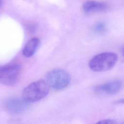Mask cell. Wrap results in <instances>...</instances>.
I'll list each match as a JSON object with an SVG mask.
<instances>
[{"mask_svg":"<svg viewBox=\"0 0 124 124\" xmlns=\"http://www.w3.org/2000/svg\"><path fill=\"white\" fill-rule=\"evenodd\" d=\"M120 124H124V123H121Z\"/></svg>","mask_w":124,"mask_h":124,"instance_id":"obj_14","label":"cell"},{"mask_svg":"<svg viewBox=\"0 0 124 124\" xmlns=\"http://www.w3.org/2000/svg\"><path fill=\"white\" fill-rule=\"evenodd\" d=\"M108 5L104 2L96 0H87L82 5V9L86 14H94L107 12Z\"/></svg>","mask_w":124,"mask_h":124,"instance_id":"obj_7","label":"cell"},{"mask_svg":"<svg viewBox=\"0 0 124 124\" xmlns=\"http://www.w3.org/2000/svg\"><path fill=\"white\" fill-rule=\"evenodd\" d=\"M21 66L17 63H11L0 66V83L6 86L15 85L20 77Z\"/></svg>","mask_w":124,"mask_h":124,"instance_id":"obj_4","label":"cell"},{"mask_svg":"<svg viewBox=\"0 0 124 124\" xmlns=\"http://www.w3.org/2000/svg\"><path fill=\"white\" fill-rule=\"evenodd\" d=\"M40 44V41L39 38L34 37L31 39L27 42L23 49V55L26 57L32 56L36 51Z\"/></svg>","mask_w":124,"mask_h":124,"instance_id":"obj_8","label":"cell"},{"mask_svg":"<svg viewBox=\"0 0 124 124\" xmlns=\"http://www.w3.org/2000/svg\"><path fill=\"white\" fill-rule=\"evenodd\" d=\"M49 88L45 80H38L31 83L23 89L22 98L28 103L36 102L48 94Z\"/></svg>","mask_w":124,"mask_h":124,"instance_id":"obj_1","label":"cell"},{"mask_svg":"<svg viewBox=\"0 0 124 124\" xmlns=\"http://www.w3.org/2000/svg\"><path fill=\"white\" fill-rule=\"evenodd\" d=\"M114 103L115 104H124V98L114 101Z\"/></svg>","mask_w":124,"mask_h":124,"instance_id":"obj_11","label":"cell"},{"mask_svg":"<svg viewBox=\"0 0 124 124\" xmlns=\"http://www.w3.org/2000/svg\"><path fill=\"white\" fill-rule=\"evenodd\" d=\"M122 52H123V56H124V47L123 48V51H122Z\"/></svg>","mask_w":124,"mask_h":124,"instance_id":"obj_13","label":"cell"},{"mask_svg":"<svg viewBox=\"0 0 124 124\" xmlns=\"http://www.w3.org/2000/svg\"><path fill=\"white\" fill-rule=\"evenodd\" d=\"M118 61V55L112 52H105L94 56L89 62V67L94 72H104L112 69Z\"/></svg>","mask_w":124,"mask_h":124,"instance_id":"obj_2","label":"cell"},{"mask_svg":"<svg viewBox=\"0 0 124 124\" xmlns=\"http://www.w3.org/2000/svg\"><path fill=\"white\" fill-rule=\"evenodd\" d=\"M94 124H116V121L112 119H106L100 120Z\"/></svg>","mask_w":124,"mask_h":124,"instance_id":"obj_10","label":"cell"},{"mask_svg":"<svg viewBox=\"0 0 124 124\" xmlns=\"http://www.w3.org/2000/svg\"><path fill=\"white\" fill-rule=\"evenodd\" d=\"M93 30L97 34H103L107 31V26L103 22H98L93 26Z\"/></svg>","mask_w":124,"mask_h":124,"instance_id":"obj_9","label":"cell"},{"mask_svg":"<svg viewBox=\"0 0 124 124\" xmlns=\"http://www.w3.org/2000/svg\"><path fill=\"white\" fill-rule=\"evenodd\" d=\"M28 103L23 98L13 97L7 99L4 103V108L6 110L12 114H17L23 112L27 107Z\"/></svg>","mask_w":124,"mask_h":124,"instance_id":"obj_6","label":"cell"},{"mask_svg":"<svg viewBox=\"0 0 124 124\" xmlns=\"http://www.w3.org/2000/svg\"><path fill=\"white\" fill-rule=\"evenodd\" d=\"M2 4V0H0V8L1 7Z\"/></svg>","mask_w":124,"mask_h":124,"instance_id":"obj_12","label":"cell"},{"mask_svg":"<svg viewBox=\"0 0 124 124\" xmlns=\"http://www.w3.org/2000/svg\"><path fill=\"white\" fill-rule=\"evenodd\" d=\"M71 78L66 71L56 69L49 71L46 77V81L48 86L55 90H62L70 84Z\"/></svg>","mask_w":124,"mask_h":124,"instance_id":"obj_3","label":"cell"},{"mask_svg":"<svg viewBox=\"0 0 124 124\" xmlns=\"http://www.w3.org/2000/svg\"><path fill=\"white\" fill-rule=\"evenodd\" d=\"M124 86V81L121 79H117L97 85L93 87V91L99 94L113 95L119 93Z\"/></svg>","mask_w":124,"mask_h":124,"instance_id":"obj_5","label":"cell"}]
</instances>
